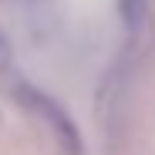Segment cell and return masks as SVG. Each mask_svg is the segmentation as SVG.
Masks as SVG:
<instances>
[{
	"mask_svg": "<svg viewBox=\"0 0 155 155\" xmlns=\"http://www.w3.org/2000/svg\"><path fill=\"white\" fill-rule=\"evenodd\" d=\"M17 98H20V105L27 108V111H34V118L54 135V142L61 145L64 155H84L81 128L74 125V118L68 115V108L61 105L58 98H51L47 91H41L34 84H20L17 88Z\"/></svg>",
	"mask_w": 155,
	"mask_h": 155,
	"instance_id": "cell-1",
	"label": "cell"
},
{
	"mask_svg": "<svg viewBox=\"0 0 155 155\" xmlns=\"http://www.w3.org/2000/svg\"><path fill=\"white\" fill-rule=\"evenodd\" d=\"M118 14L125 20V27H138L145 17V0H118Z\"/></svg>",
	"mask_w": 155,
	"mask_h": 155,
	"instance_id": "cell-2",
	"label": "cell"
},
{
	"mask_svg": "<svg viewBox=\"0 0 155 155\" xmlns=\"http://www.w3.org/2000/svg\"><path fill=\"white\" fill-rule=\"evenodd\" d=\"M10 64H14V47H10V37L4 34V27H0V74L10 71Z\"/></svg>",
	"mask_w": 155,
	"mask_h": 155,
	"instance_id": "cell-3",
	"label": "cell"
}]
</instances>
